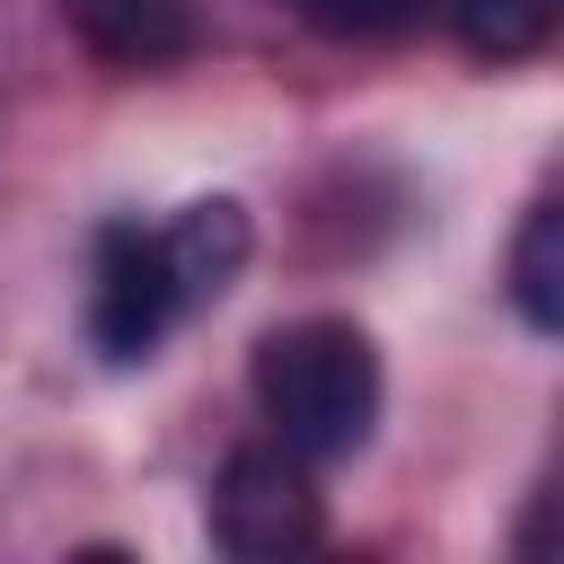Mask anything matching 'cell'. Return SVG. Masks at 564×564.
Here are the masks:
<instances>
[{
	"instance_id": "1",
	"label": "cell",
	"mask_w": 564,
	"mask_h": 564,
	"mask_svg": "<svg viewBox=\"0 0 564 564\" xmlns=\"http://www.w3.org/2000/svg\"><path fill=\"white\" fill-rule=\"evenodd\" d=\"M256 397L300 467H335L379 423V352L352 317H300L256 344Z\"/></svg>"
},
{
	"instance_id": "2",
	"label": "cell",
	"mask_w": 564,
	"mask_h": 564,
	"mask_svg": "<svg viewBox=\"0 0 564 564\" xmlns=\"http://www.w3.org/2000/svg\"><path fill=\"white\" fill-rule=\"evenodd\" d=\"M176 317H185V300H176L167 256H159V229L106 220L97 229V273H88V344L106 361H150Z\"/></svg>"
},
{
	"instance_id": "3",
	"label": "cell",
	"mask_w": 564,
	"mask_h": 564,
	"mask_svg": "<svg viewBox=\"0 0 564 564\" xmlns=\"http://www.w3.org/2000/svg\"><path fill=\"white\" fill-rule=\"evenodd\" d=\"M317 494H308V467L291 449H229L220 485H212V538L247 564H273V555H300L317 546Z\"/></svg>"
},
{
	"instance_id": "4",
	"label": "cell",
	"mask_w": 564,
	"mask_h": 564,
	"mask_svg": "<svg viewBox=\"0 0 564 564\" xmlns=\"http://www.w3.org/2000/svg\"><path fill=\"white\" fill-rule=\"evenodd\" d=\"M247 247H256V229H247V203H229V194H203V203H185V212L159 229V256H167L185 308H194V300H220V291L238 282Z\"/></svg>"
},
{
	"instance_id": "5",
	"label": "cell",
	"mask_w": 564,
	"mask_h": 564,
	"mask_svg": "<svg viewBox=\"0 0 564 564\" xmlns=\"http://www.w3.org/2000/svg\"><path fill=\"white\" fill-rule=\"evenodd\" d=\"M53 9L70 18V35L97 62H123V70H159V62L194 53L185 0H53Z\"/></svg>"
},
{
	"instance_id": "6",
	"label": "cell",
	"mask_w": 564,
	"mask_h": 564,
	"mask_svg": "<svg viewBox=\"0 0 564 564\" xmlns=\"http://www.w3.org/2000/svg\"><path fill=\"white\" fill-rule=\"evenodd\" d=\"M511 300H520V317H529L538 335L564 326V212H555V203H538V212L520 220V247H511Z\"/></svg>"
},
{
	"instance_id": "7",
	"label": "cell",
	"mask_w": 564,
	"mask_h": 564,
	"mask_svg": "<svg viewBox=\"0 0 564 564\" xmlns=\"http://www.w3.org/2000/svg\"><path fill=\"white\" fill-rule=\"evenodd\" d=\"M441 9L476 62H529L555 35V0H441Z\"/></svg>"
},
{
	"instance_id": "8",
	"label": "cell",
	"mask_w": 564,
	"mask_h": 564,
	"mask_svg": "<svg viewBox=\"0 0 564 564\" xmlns=\"http://www.w3.org/2000/svg\"><path fill=\"white\" fill-rule=\"evenodd\" d=\"M441 0H300V18L308 26H326V35H405V26H423Z\"/></svg>"
},
{
	"instance_id": "9",
	"label": "cell",
	"mask_w": 564,
	"mask_h": 564,
	"mask_svg": "<svg viewBox=\"0 0 564 564\" xmlns=\"http://www.w3.org/2000/svg\"><path fill=\"white\" fill-rule=\"evenodd\" d=\"M291 9H300V0H291Z\"/></svg>"
}]
</instances>
